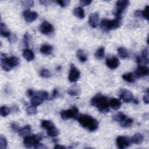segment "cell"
Masks as SVG:
<instances>
[{
    "mask_svg": "<svg viewBox=\"0 0 149 149\" xmlns=\"http://www.w3.org/2000/svg\"><path fill=\"white\" fill-rule=\"evenodd\" d=\"M23 15L25 20L28 23H32L38 18V13L36 12L31 11L29 9L25 11L23 13Z\"/></svg>",
    "mask_w": 149,
    "mask_h": 149,
    "instance_id": "9c48e42d",
    "label": "cell"
},
{
    "mask_svg": "<svg viewBox=\"0 0 149 149\" xmlns=\"http://www.w3.org/2000/svg\"><path fill=\"white\" fill-rule=\"evenodd\" d=\"M79 115V110L76 107H73L71 109L62 111L61 113V118L64 120H67L71 118L76 119Z\"/></svg>",
    "mask_w": 149,
    "mask_h": 149,
    "instance_id": "5b68a950",
    "label": "cell"
},
{
    "mask_svg": "<svg viewBox=\"0 0 149 149\" xmlns=\"http://www.w3.org/2000/svg\"><path fill=\"white\" fill-rule=\"evenodd\" d=\"M117 144L119 148L124 149L128 147L131 144V140L128 137L118 136L117 139Z\"/></svg>",
    "mask_w": 149,
    "mask_h": 149,
    "instance_id": "8992f818",
    "label": "cell"
},
{
    "mask_svg": "<svg viewBox=\"0 0 149 149\" xmlns=\"http://www.w3.org/2000/svg\"><path fill=\"white\" fill-rule=\"evenodd\" d=\"M99 21V15L97 12L91 13L89 19V23L92 28H96L98 26Z\"/></svg>",
    "mask_w": 149,
    "mask_h": 149,
    "instance_id": "4fadbf2b",
    "label": "cell"
},
{
    "mask_svg": "<svg viewBox=\"0 0 149 149\" xmlns=\"http://www.w3.org/2000/svg\"><path fill=\"white\" fill-rule=\"evenodd\" d=\"M118 53L119 54V57L123 58L125 59L128 57L129 56V53L128 50L125 48L124 47H119L118 48Z\"/></svg>",
    "mask_w": 149,
    "mask_h": 149,
    "instance_id": "4316f807",
    "label": "cell"
},
{
    "mask_svg": "<svg viewBox=\"0 0 149 149\" xmlns=\"http://www.w3.org/2000/svg\"><path fill=\"white\" fill-rule=\"evenodd\" d=\"M148 9H149V7L148 5H147L144 8V9L142 11V17L147 21L148 20Z\"/></svg>",
    "mask_w": 149,
    "mask_h": 149,
    "instance_id": "60d3db41",
    "label": "cell"
},
{
    "mask_svg": "<svg viewBox=\"0 0 149 149\" xmlns=\"http://www.w3.org/2000/svg\"><path fill=\"white\" fill-rule=\"evenodd\" d=\"M8 40L11 43H15L17 41V37L15 34H11V36L8 38Z\"/></svg>",
    "mask_w": 149,
    "mask_h": 149,
    "instance_id": "f6af8a7d",
    "label": "cell"
},
{
    "mask_svg": "<svg viewBox=\"0 0 149 149\" xmlns=\"http://www.w3.org/2000/svg\"><path fill=\"white\" fill-rule=\"evenodd\" d=\"M0 33H1L2 36L8 38L11 36V32L8 30V27L5 23L3 22H1V23H0Z\"/></svg>",
    "mask_w": 149,
    "mask_h": 149,
    "instance_id": "2e32d148",
    "label": "cell"
},
{
    "mask_svg": "<svg viewBox=\"0 0 149 149\" xmlns=\"http://www.w3.org/2000/svg\"><path fill=\"white\" fill-rule=\"evenodd\" d=\"M22 4L26 8H30L33 6L34 2L33 1H25L22 2Z\"/></svg>",
    "mask_w": 149,
    "mask_h": 149,
    "instance_id": "7bdbcfd3",
    "label": "cell"
},
{
    "mask_svg": "<svg viewBox=\"0 0 149 149\" xmlns=\"http://www.w3.org/2000/svg\"><path fill=\"white\" fill-rule=\"evenodd\" d=\"M26 112L29 115H35L37 113V110L36 107L32 105V106H29L26 108Z\"/></svg>",
    "mask_w": 149,
    "mask_h": 149,
    "instance_id": "8d00e7d4",
    "label": "cell"
},
{
    "mask_svg": "<svg viewBox=\"0 0 149 149\" xmlns=\"http://www.w3.org/2000/svg\"><path fill=\"white\" fill-rule=\"evenodd\" d=\"M91 3H92L91 0H82V1H80V5H82V7H85V6L89 5H90Z\"/></svg>",
    "mask_w": 149,
    "mask_h": 149,
    "instance_id": "ee69618b",
    "label": "cell"
},
{
    "mask_svg": "<svg viewBox=\"0 0 149 149\" xmlns=\"http://www.w3.org/2000/svg\"><path fill=\"white\" fill-rule=\"evenodd\" d=\"M122 25V18L117 17L114 20L103 19L100 23L101 28L104 31H109L118 29Z\"/></svg>",
    "mask_w": 149,
    "mask_h": 149,
    "instance_id": "3957f363",
    "label": "cell"
},
{
    "mask_svg": "<svg viewBox=\"0 0 149 149\" xmlns=\"http://www.w3.org/2000/svg\"><path fill=\"white\" fill-rule=\"evenodd\" d=\"M121 105L122 103L119 99L113 98L109 100V106L114 110H119L121 107Z\"/></svg>",
    "mask_w": 149,
    "mask_h": 149,
    "instance_id": "e0dca14e",
    "label": "cell"
},
{
    "mask_svg": "<svg viewBox=\"0 0 149 149\" xmlns=\"http://www.w3.org/2000/svg\"><path fill=\"white\" fill-rule=\"evenodd\" d=\"M105 56V49L104 47L99 48L95 53V57L97 60H102Z\"/></svg>",
    "mask_w": 149,
    "mask_h": 149,
    "instance_id": "1f68e13d",
    "label": "cell"
},
{
    "mask_svg": "<svg viewBox=\"0 0 149 149\" xmlns=\"http://www.w3.org/2000/svg\"><path fill=\"white\" fill-rule=\"evenodd\" d=\"M11 127L12 128V129L13 130H15V131H18L19 129L21 128L18 125H17V124H12V125H11Z\"/></svg>",
    "mask_w": 149,
    "mask_h": 149,
    "instance_id": "c3c4849f",
    "label": "cell"
},
{
    "mask_svg": "<svg viewBox=\"0 0 149 149\" xmlns=\"http://www.w3.org/2000/svg\"><path fill=\"white\" fill-rule=\"evenodd\" d=\"M80 72L77 68L73 64L71 66V70L68 76V79L71 82H76L80 77Z\"/></svg>",
    "mask_w": 149,
    "mask_h": 149,
    "instance_id": "ba28073f",
    "label": "cell"
},
{
    "mask_svg": "<svg viewBox=\"0 0 149 149\" xmlns=\"http://www.w3.org/2000/svg\"><path fill=\"white\" fill-rule=\"evenodd\" d=\"M34 91L32 90V89H28V90H27V92H26V94H27V96H28V97H32L34 95Z\"/></svg>",
    "mask_w": 149,
    "mask_h": 149,
    "instance_id": "7dc6e473",
    "label": "cell"
},
{
    "mask_svg": "<svg viewBox=\"0 0 149 149\" xmlns=\"http://www.w3.org/2000/svg\"><path fill=\"white\" fill-rule=\"evenodd\" d=\"M31 132H32V128H31V126L29 125H26L23 128H21L18 131L19 136L24 138L30 135Z\"/></svg>",
    "mask_w": 149,
    "mask_h": 149,
    "instance_id": "9a60e30c",
    "label": "cell"
},
{
    "mask_svg": "<svg viewBox=\"0 0 149 149\" xmlns=\"http://www.w3.org/2000/svg\"><path fill=\"white\" fill-rule=\"evenodd\" d=\"M30 36L28 33H26L24 35V43L25 44V46L26 47H28L29 46V42L30 41Z\"/></svg>",
    "mask_w": 149,
    "mask_h": 149,
    "instance_id": "ab89813d",
    "label": "cell"
},
{
    "mask_svg": "<svg viewBox=\"0 0 149 149\" xmlns=\"http://www.w3.org/2000/svg\"><path fill=\"white\" fill-rule=\"evenodd\" d=\"M74 14L75 16L77 17L80 19H84L85 15V11L82 7H77L74 9Z\"/></svg>",
    "mask_w": 149,
    "mask_h": 149,
    "instance_id": "44dd1931",
    "label": "cell"
},
{
    "mask_svg": "<svg viewBox=\"0 0 149 149\" xmlns=\"http://www.w3.org/2000/svg\"><path fill=\"white\" fill-rule=\"evenodd\" d=\"M142 11L137 10L136 12H134V16L136 17H142Z\"/></svg>",
    "mask_w": 149,
    "mask_h": 149,
    "instance_id": "681fc988",
    "label": "cell"
},
{
    "mask_svg": "<svg viewBox=\"0 0 149 149\" xmlns=\"http://www.w3.org/2000/svg\"><path fill=\"white\" fill-rule=\"evenodd\" d=\"M59 96V92L58 91V90L57 89H55L53 91H52V99H56Z\"/></svg>",
    "mask_w": 149,
    "mask_h": 149,
    "instance_id": "bcb514c9",
    "label": "cell"
},
{
    "mask_svg": "<svg viewBox=\"0 0 149 149\" xmlns=\"http://www.w3.org/2000/svg\"><path fill=\"white\" fill-rule=\"evenodd\" d=\"M39 29L40 32L46 35H48L54 31L53 26L47 21H44L42 23L39 27Z\"/></svg>",
    "mask_w": 149,
    "mask_h": 149,
    "instance_id": "52a82bcc",
    "label": "cell"
},
{
    "mask_svg": "<svg viewBox=\"0 0 149 149\" xmlns=\"http://www.w3.org/2000/svg\"><path fill=\"white\" fill-rule=\"evenodd\" d=\"M53 51V47L48 44H44L40 47V51L44 55L49 56L51 55Z\"/></svg>",
    "mask_w": 149,
    "mask_h": 149,
    "instance_id": "ac0fdd59",
    "label": "cell"
},
{
    "mask_svg": "<svg viewBox=\"0 0 149 149\" xmlns=\"http://www.w3.org/2000/svg\"><path fill=\"white\" fill-rule=\"evenodd\" d=\"M40 3L43 4V5H49L50 3H51V1H40Z\"/></svg>",
    "mask_w": 149,
    "mask_h": 149,
    "instance_id": "f5cc1de1",
    "label": "cell"
},
{
    "mask_svg": "<svg viewBox=\"0 0 149 149\" xmlns=\"http://www.w3.org/2000/svg\"><path fill=\"white\" fill-rule=\"evenodd\" d=\"M33 96H36L44 101L45 100L48 99V93L45 91H38L34 92Z\"/></svg>",
    "mask_w": 149,
    "mask_h": 149,
    "instance_id": "f546056e",
    "label": "cell"
},
{
    "mask_svg": "<svg viewBox=\"0 0 149 149\" xmlns=\"http://www.w3.org/2000/svg\"><path fill=\"white\" fill-rule=\"evenodd\" d=\"M61 66H58V67L57 68V70L58 71L61 70Z\"/></svg>",
    "mask_w": 149,
    "mask_h": 149,
    "instance_id": "11a10c76",
    "label": "cell"
},
{
    "mask_svg": "<svg viewBox=\"0 0 149 149\" xmlns=\"http://www.w3.org/2000/svg\"><path fill=\"white\" fill-rule=\"evenodd\" d=\"M11 113V110L9 107L7 106H2L0 108V114L3 117L8 116Z\"/></svg>",
    "mask_w": 149,
    "mask_h": 149,
    "instance_id": "e575fe53",
    "label": "cell"
},
{
    "mask_svg": "<svg viewBox=\"0 0 149 149\" xmlns=\"http://www.w3.org/2000/svg\"><path fill=\"white\" fill-rule=\"evenodd\" d=\"M7 144L8 143L6 138L3 135H1V136H0V148L1 149L5 148L7 147Z\"/></svg>",
    "mask_w": 149,
    "mask_h": 149,
    "instance_id": "74e56055",
    "label": "cell"
},
{
    "mask_svg": "<svg viewBox=\"0 0 149 149\" xmlns=\"http://www.w3.org/2000/svg\"><path fill=\"white\" fill-rule=\"evenodd\" d=\"M136 61L139 66H145L146 65L148 64L149 62L148 57H144L142 55L141 56L137 57Z\"/></svg>",
    "mask_w": 149,
    "mask_h": 149,
    "instance_id": "83f0119b",
    "label": "cell"
},
{
    "mask_svg": "<svg viewBox=\"0 0 149 149\" xmlns=\"http://www.w3.org/2000/svg\"><path fill=\"white\" fill-rule=\"evenodd\" d=\"M129 4L130 2L129 1H127V0H119V1L116 3L115 5L116 7L125 10V9L128 7Z\"/></svg>",
    "mask_w": 149,
    "mask_h": 149,
    "instance_id": "484cf974",
    "label": "cell"
},
{
    "mask_svg": "<svg viewBox=\"0 0 149 149\" xmlns=\"http://www.w3.org/2000/svg\"><path fill=\"white\" fill-rule=\"evenodd\" d=\"M90 103L91 105L96 107L100 113H105L110 111L109 100L108 97L101 94H98L93 97L90 101Z\"/></svg>",
    "mask_w": 149,
    "mask_h": 149,
    "instance_id": "6da1fadb",
    "label": "cell"
},
{
    "mask_svg": "<svg viewBox=\"0 0 149 149\" xmlns=\"http://www.w3.org/2000/svg\"><path fill=\"white\" fill-rule=\"evenodd\" d=\"M41 126L45 129L49 130L54 127H55V125H54V123L51 121L43 120L41 122Z\"/></svg>",
    "mask_w": 149,
    "mask_h": 149,
    "instance_id": "d4e9b609",
    "label": "cell"
},
{
    "mask_svg": "<svg viewBox=\"0 0 149 149\" xmlns=\"http://www.w3.org/2000/svg\"><path fill=\"white\" fill-rule=\"evenodd\" d=\"M76 57L82 62H85L87 60V56L85 51L82 50H78L76 52Z\"/></svg>",
    "mask_w": 149,
    "mask_h": 149,
    "instance_id": "603a6c76",
    "label": "cell"
},
{
    "mask_svg": "<svg viewBox=\"0 0 149 149\" xmlns=\"http://www.w3.org/2000/svg\"><path fill=\"white\" fill-rule=\"evenodd\" d=\"M143 139H144L142 134L140 133H136L134 135L130 140H131V142L134 144H140L143 142Z\"/></svg>",
    "mask_w": 149,
    "mask_h": 149,
    "instance_id": "7402d4cb",
    "label": "cell"
},
{
    "mask_svg": "<svg viewBox=\"0 0 149 149\" xmlns=\"http://www.w3.org/2000/svg\"><path fill=\"white\" fill-rule=\"evenodd\" d=\"M127 118L126 115H125L123 113H119L117 114H115L113 115V119L116 122H118V123H122L123 122L126 118Z\"/></svg>",
    "mask_w": 149,
    "mask_h": 149,
    "instance_id": "f1b7e54d",
    "label": "cell"
},
{
    "mask_svg": "<svg viewBox=\"0 0 149 149\" xmlns=\"http://www.w3.org/2000/svg\"><path fill=\"white\" fill-rule=\"evenodd\" d=\"M80 93V88L77 85H74L68 90V93L71 96H76L79 95Z\"/></svg>",
    "mask_w": 149,
    "mask_h": 149,
    "instance_id": "ffe728a7",
    "label": "cell"
},
{
    "mask_svg": "<svg viewBox=\"0 0 149 149\" xmlns=\"http://www.w3.org/2000/svg\"><path fill=\"white\" fill-rule=\"evenodd\" d=\"M133 123V120L132 119L126 118L123 122L121 123V126L124 128H128L132 126Z\"/></svg>",
    "mask_w": 149,
    "mask_h": 149,
    "instance_id": "836d02e7",
    "label": "cell"
},
{
    "mask_svg": "<svg viewBox=\"0 0 149 149\" xmlns=\"http://www.w3.org/2000/svg\"><path fill=\"white\" fill-rule=\"evenodd\" d=\"M122 77H123V79H124L125 81H126V82H128L129 83L134 82L136 79V77H135L134 74L130 73V72L124 74Z\"/></svg>",
    "mask_w": 149,
    "mask_h": 149,
    "instance_id": "cb8c5ba5",
    "label": "cell"
},
{
    "mask_svg": "<svg viewBox=\"0 0 149 149\" xmlns=\"http://www.w3.org/2000/svg\"><path fill=\"white\" fill-rule=\"evenodd\" d=\"M120 97L123 100L125 103H129L132 101H133L134 98L133 94L131 91L128 90H124L121 92L120 94Z\"/></svg>",
    "mask_w": 149,
    "mask_h": 149,
    "instance_id": "7c38bea8",
    "label": "cell"
},
{
    "mask_svg": "<svg viewBox=\"0 0 149 149\" xmlns=\"http://www.w3.org/2000/svg\"><path fill=\"white\" fill-rule=\"evenodd\" d=\"M57 3L61 7L64 8L70 3V1H69V0H58V1H57Z\"/></svg>",
    "mask_w": 149,
    "mask_h": 149,
    "instance_id": "b9f144b4",
    "label": "cell"
},
{
    "mask_svg": "<svg viewBox=\"0 0 149 149\" xmlns=\"http://www.w3.org/2000/svg\"><path fill=\"white\" fill-rule=\"evenodd\" d=\"M105 62L107 66L111 70L117 69L120 64L119 60L115 57L107 58Z\"/></svg>",
    "mask_w": 149,
    "mask_h": 149,
    "instance_id": "8fae6325",
    "label": "cell"
},
{
    "mask_svg": "<svg viewBox=\"0 0 149 149\" xmlns=\"http://www.w3.org/2000/svg\"><path fill=\"white\" fill-rule=\"evenodd\" d=\"M1 65L2 68L5 71H9L13 68L11 64H9V62L8 61V58L7 57L6 54L3 53L1 54Z\"/></svg>",
    "mask_w": 149,
    "mask_h": 149,
    "instance_id": "5bb4252c",
    "label": "cell"
},
{
    "mask_svg": "<svg viewBox=\"0 0 149 149\" xmlns=\"http://www.w3.org/2000/svg\"><path fill=\"white\" fill-rule=\"evenodd\" d=\"M8 61L12 68L17 66L20 62L19 59L16 57H11L10 58H8Z\"/></svg>",
    "mask_w": 149,
    "mask_h": 149,
    "instance_id": "d590c367",
    "label": "cell"
},
{
    "mask_svg": "<svg viewBox=\"0 0 149 149\" xmlns=\"http://www.w3.org/2000/svg\"><path fill=\"white\" fill-rule=\"evenodd\" d=\"M76 119L81 126L90 132L95 131L99 128L98 121L89 115L79 114Z\"/></svg>",
    "mask_w": 149,
    "mask_h": 149,
    "instance_id": "7a4b0ae2",
    "label": "cell"
},
{
    "mask_svg": "<svg viewBox=\"0 0 149 149\" xmlns=\"http://www.w3.org/2000/svg\"><path fill=\"white\" fill-rule=\"evenodd\" d=\"M40 75L43 78H49L51 76V74L50 72L46 69L42 70L40 72Z\"/></svg>",
    "mask_w": 149,
    "mask_h": 149,
    "instance_id": "f35d334b",
    "label": "cell"
},
{
    "mask_svg": "<svg viewBox=\"0 0 149 149\" xmlns=\"http://www.w3.org/2000/svg\"><path fill=\"white\" fill-rule=\"evenodd\" d=\"M143 101L146 104H148V101H149V98H148V93H147V95H144L143 98Z\"/></svg>",
    "mask_w": 149,
    "mask_h": 149,
    "instance_id": "f907efd6",
    "label": "cell"
},
{
    "mask_svg": "<svg viewBox=\"0 0 149 149\" xmlns=\"http://www.w3.org/2000/svg\"><path fill=\"white\" fill-rule=\"evenodd\" d=\"M43 138V134H33L32 136H27L24 138L23 144L26 148H35L40 143L39 142Z\"/></svg>",
    "mask_w": 149,
    "mask_h": 149,
    "instance_id": "277c9868",
    "label": "cell"
},
{
    "mask_svg": "<svg viewBox=\"0 0 149 149\" xmlns=\"http://www.w3.org/2000/svg\"><path fill=\"white\" fill-rule=\"evenodd\" d=\"M47 147L46 146H45L43 144H42L39 143L35 147V148H47Z\"/></svg>",
    "mask_w": 149,
    "mask_h": 149,
    "instance_id": "816d5d0a",
    "label": "cell"
},
{
    "mask_svg": "<svg viewBox=\"0 0 149 149\" xmlns=\"http://www.w3.org/2000/svg\"><path fill=\"white\" fill-rule=\"evenodd\" d=\"M23 56L28 61H32L34 58V54L33 52L29 48H26L23 50Z\"/></svg>",
    "mask_w": 149,
    "mask_h": 149,
    "instance_id": "d6986e66",
    "label": "cell"
},
{
    "mask_svg": "<svg viewBox=\"0 0 149 149\" xmlns=\"http://www.w3.org/2000/svg\"><path fill=\"white\" fill-rule=\"evenodd\" d=\"M54 148H65L66 147L65 146H61L60 144H56V146H55V147H54Z\"/></svg>",
    "mask_w": 149,
    "mask_h": 149,
    "instance_id": "db71d44e",
    "label": "cell"
},
{
    "mask_svg": "<svg viewBox=\"0 0 149 149\" xmlns=\"http://www.w3.org/2000/svg\"><path fill=\"white\" fill-rule=\"evenodd\" d=\"M149 72L148 68L146 66H139L134 75L136 78H140L148 75Z\"/></svg>",
    "mask_w": 149,
    "mask_h": 149,
    "instance_id": "30bf717a",
    "label": "cell"
},
{
    "mask_svg": "<svg viewBox=\"0 0 149 149\" xmlns=\"http://www.w3.org/2000/svg\"><path fill=\"white\" fill-rule=\"evenodd\" d=\"M30 101L32 105L36 107L37 106H39L40 105H41L43 102V100L36 96H33L32 97H31Z\"/></svg>",
    "mask_w": 149,
    "mask_h": 149,
    "instance_id": "4dcf8cb0",
    "label": "cell"
},
{
    "mask_svg": "<svg viewBox=\"0 0 149 149\" xmlns=\"http://www.w3.org/2000/svg\"><path fill=\"white\" fill-rule=\"evenodd\" d=\"M60 134V130L56 127H54L47 131V134L50 137H56Z\"/></svg>",
    "mask_w": 149,
    "mask_h": 149,
    "instance_id": "d6a6232c",
    "label": "cell"
}]
</instances>
